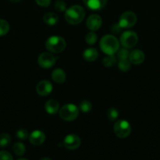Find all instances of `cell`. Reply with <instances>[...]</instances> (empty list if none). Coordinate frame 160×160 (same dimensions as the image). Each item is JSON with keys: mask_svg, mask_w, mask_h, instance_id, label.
<instances>
[{"mask_svg": "<svg viewBox=\"0 0 160 160\" xmlns=\"http://www.w3.org/2000/svg\"><path fill=\"white\" fill-rule=\"evenodd\" d=\"M145 59V55L141 50L135 49L130 52L129 56V60L131 63L135 65H139L141 64Z\"/></svg>", "mask_w": 160, "mask_h": 160, "instance_id": "7c38bea8", "label": "cell"}, {"mask_svg": "<svg viewBox=\"0 0 160 160\" xmlns=\"http://www.w3.org/2000/svg\"><path fill=\"white\" fill-rule=\"evenodd\" d=\"M102 19L97 14H92L86 20V27L91 31H96L101 27Z\"/></svg>", "mask_w": 160, "mask_h": 160, "instance_id": "8fae6325", "label": "cell"}, {"mask_svg": "<svg viewBox=\"0 0 160 160\" xmlns=\"http://www.w3.org/2000/svg\"><path fill=\"white\" fill-rule=\"evenodd\" d=\"M100 48L104 53L108 56H112L119 51V42L115 36L107 34L100 39Z\"/></svg>", "mask_w": 160, "mask_h": 160, "instance_id": "7a4b0ae2", "label": "cell"}, {"mask_svg": "<svg viewBox=\"0 0 160 160\" xmlns=\"http://www.w3.org/2000/svg\"><path fill=\"white\" fill-rule=\"evenodd\" d=\"M45 48L50 52L60 53L65 49L66 42L61 36L53 35L45 42Z\"/></svg>", "mask_w": 160, "mask_h": 160, "instance_id": "3957f363", "label": "cell"}, {"mask_svg": "<svg viewBox=\"0 0 160 160\" xmlns=\"http://www.w3.org/2000/svg\"><path fill=\"white\" fill-rule=\"evenodd\" d=\"M52 79L57 84H62L66 80V74L62 69H55L52 72Z\"/></svg>", "mask_w": 160, "mask_h": 160, "instance_id": "e0dca14e", "label": "cell"}, {"mask_svg": "<svg viewBox=\"0 0 160 160\" xmlns=\"http://www.w3.org/2000/svg\"><path fill=\"white\" fill-rule=\"evenodd\" d=\"M81 145V139L78 135L74 134H68L64 140V145L69 150L77 149Z\"/></svg>", "mask_w": 160, "mask_h": 160, "instance_id": "9c48e42d", "label": "cell"}, {"mask_svg": "<svg viewBox=\"0 0 160 160\" xmlns=\"http://www.w3.org/2000/svg\"><path fill=\"white\" fill-rule=\"evenodd\" d=\"M18 160H28V159H24V158H22V159H19Z\"/></svg>", "mask_w": 160, "mask_h": 160, "instance_id": "e575fe53", "label": "cell"}, {"mask_svg": "<svg viewBox=\"0 0 160 160\" xmlns=\"http://www.w3.org/2000/svg\"><path fill=\"white\" fill-rule=\"evenodd\" d=\"M118 52V58L119 59V60L121 59H127L129 58V56H130V52L126 48H122L119 49Z\"/></svg>", "mask_w": 160, "mask_h": 160, "instance_id": "83f0119b", "label": "cell"}, {"mask_svg": "<svg viewBox=\"0 0 160 160\" xmlns=\"http://www.w3.org/2000/svg\"><path fill=\"white\" fill-rule=\"evenodd\" d=\"M54 8L58 12H64L67 9V6L63 0H57V1L55 2Z\"/></svg>", "mask_w": 160, "mask_h": 160, "instance_id": "4316f807", "label": "cell"}, {"mask_svg": "<svg viewBox=\"0 0 160 160\" xmlns=\"http://www.w3.org/2000/svg\"><path fill=\"white\" fill-rule=\"evenodd\" d=\"M114 132L119 138H125L131 133V125L126 120H118L114 124Z\"/></svg>", "mask_w": 160, "mask_h": 160, "instance_id": "5b68a950", "label": "cell"}, {"mask_svg": "<svg viewBox=\"0 0 160 160\" xmlns=\"http://www.w3.org/2000/svg\"><path fill=\"white\" fill-rule=\"evenodd\" d=\"M37 5L42 7H48L51 3V0H35Z\"/></svg>", "mask_w": 160, "mask_h": 160, "instance_id": "1f68e13d", "label": "cell"}, {"mask_svg": "<svg viewBox=\"0 0 160 160\" xmlns=\"http://www.w3.org/2000/svg\"><path fill=\"white\" fill-rule=\"evenodd\" d=\"M38 63L42 68H51L56 63V57L50 52H42L38 57Z\"/></svg>", "mask_w": 160, "mask_h": 160, "instance_id": "ba28073f", "label": "cell"}, {"mask_svg": "<svg viewBox=\"0 0 160 160\" xmlns=\"http://www.w3.org/2000/svg\"><path fill=\"white\" fill-rule=\"evenodd\" d=\"M131 62H130L128 59H121L119 60V63H118V67H119V69L122 72H125V71H128L130 69V65Z\"/></svg>", "mask_w": 160, "mask_h": 160, "instance_id": "603a6c76", "label": "cell"}, {"mask_svg": "<svg viewBox=\"0 0 160 160\" xmlns=\"http://www.w3.org/2000/svg\"><path fill=\"white\" fill-rule=\"evenodd\" d=\"M93 106L92 103L88 100H83L80 102L79 104V110H81L83 112H89L92 109Z\"/></svg>", "mask_w": 160, "mask_h": 160, "instance_id": "7402d4cb", "label": "cell"}, {"mask_svg": "<svg viewBox=\"0 0 160 160\" xmlns=\"http://www.w3.org/2000/svg\"><path fill=\"white\" fill-rule=\"evenodd\" d=\"M86 11L83 6L79 5H74L66 9L64 17L69 24L77 25L81 23L85 18Z\"/></svg>", "mask_w": 160, "mask_h": 160, "instance_id": "6da1fadb", "label": "cell"}, {"mask_svg": "<svg viewBox=\"0 0 160 160\" xmlns=\"http://www.w3.org/2000/svg\"><path fill=\"white\" fill-rule=\"evenodd\" d=\"M116 58L115 57L114 55L112 56H108L107 57L104 58L103 59V65L105 67H111L115 64Z\"/></svg>", "mask_w": 160, "mask_h": 160, "instance_id": "cb8c5ba5", "label": "cell"}, {"mask_svg": "<svg viewBox=\"0 0 160 160\" xmlns=\"http://www.w3.org/2000/svg\"><path fill=\"white\" fill-rule=\"evenodd\" d=\"M43 21L47 25L53 26V25H56L58 23V21H59V17H58V16L55 12H46L44 15Z\"/></svg>", "mask_w": 160, "mask_h": 160, "instance_id": "ac0fdd59", "label": "cell"}, {"mask_svg": "<svg viewBox=\"0 0 160 160\" xmlns=\"http://www.w3.org/2000/svg\"><path fill=\"white\" fill-rule=\"evenodd\" d=\"M122 28H121V26L119 25V23H115L111 27V31L115 34H117L121 32Z\"/></svg>", "mask_w": 160, "mask_h": 160, "instance_id": "4dcf8cb0", "label": "cell"}, {"mask_svg": "<svg viewBox=\"0 0 160 160\" xmlns=\"http://www.w3.org/2000/svg\"><path fill=\"white\" fill-rule=\"evenodd\" d=\"M9 24L6 20L0 19V37L4 36L9 32Z\"/></svg>", "mask_w": 160, "mask_h": 160, "instance_id": "44dd1931", "label": "cell"}, {"mask_svg": "<svg viewBox=\"0 0 160 160\" xmlns=\"http://www.w3.org/2000/svg\"><path fill=\"white\" fill-rule=\"evenodd\" d=\"M40 160H51V159L49 157H43V158H42Z\"/></svg>", "mask_w": 160, "mask_h": 160, "instance_id": "836d02e7", "label": "cell"}, {"mask_svg": "<svg viewBox=\"0 0 160 160\" xmlns=\"http://www.w3.org/2000/svg\"><path fill=\"white\" fill-rule=\"evenodd\" d=\"M11 137L9 134L3 133L0 134V148H6L10 144Z\"/></svg>", "mask_w": 160, "mask_h": 160, "instance_id": "ffe728a7", "label": "cell"}, {"mask_svg": "<svg viewBox=\"0 0 160 160\" xmlns=\"http://www.w3.org/2000/svg\"><path fill=\"white\" fill-rule=\"evenodd\" d=\"M45 140V135L42 131L36 130L31 133L29 136V141L32 145H41Z\"/></svg>", "mask_w": 160, "mask_h": 160, "instance_id": "4fadbf2b", "label": "cell"}, {"mask_svg": "<svg viewBox=\"0 0 160 160\" xmlns=\"http://www.w3.org/2000/svg\"><path fill=\"white\" fill-rule=\"evenodd\" d=\"M98 51L94 48H88L83 52V58L88 62H94L98 58Z\"/></svg>", "mask_w": 160, "mask_h": 160, "instance_id": "2e32d148", "label": "cell"}, {"mask_svg": "<svg viewBox=\"0 0 160 160\" xmlns=\"http://www.w3.org/2000/svg\"><path fill=\"white\" fill-rule=\"evenodd\" d=\"M87 8L92 10H100L105 7L108 0H83Z\"/></svg>", "mask_w": 160, "mask_h": 160, "instance_id": "5bb4252c", "label": "cell"}, {"mask_svg": "<svg viewBox=\"0 0 160 160\" xmlns=\"http://www.w3.org/2000/svg\"><path fill=\"white\" fill-rule=\"evenodd\" d=\"M45 110L47 113L53 114L56 113L60 110V104L56 100L50 99L45 102Z\"/></svg>", "mask_w": 160, "mask_h": 160, "instance_id": "9a60e30c", "label": "cell"}, {"mask_svg": "<svg viewBox=\"0 0 160 160\" xmlns=\"http://www.w3.org/2000/svg\"><path fill=\"white\" fill-rule=\"evenodd\" d=\"M16 135L20 140H25V139L29 137V134H28V131L25 129H19L16 133Z\"/></svg>", "mask_w": 160, "mask_h": 160, "instance_id": "f1b7e54d", "label": "cell"}, {"mask_svg": "<svg viewBox=\"0 0 160 160\" xmlns=\"http://www.w3.org/2000/svg\"><path fill=\"white\" fill-rule=\"evenodd\" d=\"M53 90L52 84L47 80H42L39 81L36 85V92L41 96H46L50 95Z\"/></svg>", "mask_w": 160, "mask_h": 160, "instance_id": "30bf717a", "label": "cell"}, {"mask_svg": "<svg viewBox=\"0 0 160 160\" xmlns=\"http://www.w3.org/2000/svg\"><path fill=\"white\" fill-rule=\"evenodd\" d=\"M97 41V36L93 31L89 32L86 35V42L88 45H94Z\"/></svg>", "mask_w": 160, "mask_h": 160, "instance_id": "484cf974", "label": "cell"}, {"mask_svg": "<svg viewBox=\"0 0 160 160\" xmlns=\"http://www.w3.org/2000/svg\"><path fill=\"white\" fill-rule=\"evenodd\" d=\"M9 1H10L11 2L16 3V2H20V1H21V0H9Z\"/></svg>", "mask_w": 160, "mask_h": 160, "instance_id": "d6a6232c", "label": "cell"}, {"mask_svg": "<svg viewBox=\"0 0 160 160\" xmlns=\"http://www.w3.org/2000/svg\"><path fill=\"white\" fill-rule=\"evenodd\" d=\"M138 35L133 31H126L120 36V43L124 48H130L137 44Z\"/></svg>", "mask_w": 160, "mask_h": 160, "instance_id": "8992f818", "label": "cell"}, {"mask_svg": "<svg viewBox=\"0 0 160 160\" xmlns=\"http://www.w3.org/2000/svg\"><path fill=\"white\" fill-rule=\"evenodd\" d=\"M79 114V109L75 105L68 103L65 104L59 110V116L65 121H73L76 120Z\"/></svg>", "mask_w": 160, "mask_h": 160, "instance_id": "277c9868", "label": "cell"}, {"mask_svg": "<svg viewBox=\"0 0 160 160\" xmlns=\"http://www.w3.org/2000/svg\"><path fill=\"white\" fill-rule=\"evenodd\" d=\"M0 160H13V156L9 152L0 151Z\"/></svg>", "mask_w": 160, "mask_h": 160, "instance_id": "f546056e", "label": "cell"}, {"mask_svg": "<svg viewBox=\"0 0 160 160\" xmlns=\"http://www.w3.org/2000/svg\"><path fill=\"white\" fill-rule=\"evenodd\" d=\"M13 152L17 156H21L25 153L26 148H25V145L23 143H21V142H17L13 146Z\"/></svg>", "mask_w": 160, "mask_h": 160, "instance_id": "d6986e66", "label": "cell"}, {"mask_svg": "<svg viewBox=\"0 0 160 160\" xmlns=\"http://www.w3.org/2000/svg\"><path fill=\"white\" fill-rule=\"evenodd\" d=\"M107 117H108L109 120L114 121V120H115L119 117V111L114 107L110 108L108 110V112H107Z\"/></svg>", "mask_w": 160, "mask_h": 160, "instance_id": "d4e9b609", "label": "cell"}, {"mask_svg": "<svg viewBox=\"0 0 160 160\" xmlns=\"http://www.w3.org/2000/svg\"><path fill=\"white\" fill-rule=\"evenodd\" d=\"M136 15L132 11H126L124 12L119 17V20L118 23L122 28H130L134 26L136 23Z\"/></svg>", "mask_w": 160, "mask_h": 160, "instance_id": "52a82bcc", "label": "cell"}]
</instances>
